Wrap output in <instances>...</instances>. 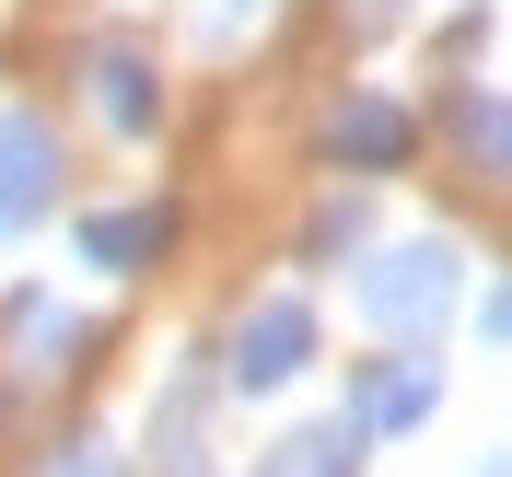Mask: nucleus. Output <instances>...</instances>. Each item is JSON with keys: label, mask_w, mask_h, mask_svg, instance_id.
Instances as JSON below:
<instances>
[{"label": "nucleus", "mask_w": 512, "mask_h": 477, "mask_svg": "<svg viewBox=\"0 0 512 477\" xmlns=\"http://www.w3.org/2000/svg\"><path fill=\"white\" fill-rule=\"evenodd\" d=\"M454 303V245H396L361 268V315L373 326H431Z\"/></svg>", "instance_id": "obj_1"}, {"label": "nucleus", "mask_w": 512, "mask_h": 477, "mask_svg": "<svg viewBox=\"0 0 512 477\" xmlns=\"http://www.w3.org/2000/svg\"><path fill=\"white\" fill-rule=\"evenodd\" d=\"M303 361H315V303H256L245 326H233V384H245V396H268V384H291L303 373Z\"/></svg>", "instance_id": "obj_2"}, {"label": "nucleus", "mask_w": 512, "mask_h": 477, "mask_svg": "<svg viewBox=\"0 0 512 477\" xmlns=\"http://www.w3.org/2000/svg\"><path fill=\"white\" fill-rule=\"evenodd\" d=\"M47 198H59V140L35 117H0V233H24Z\"/></svg>", "instance_id": "obj_3"}, {"label": "nucleus", "mask_w": 512, "mask_h": 477, "mask_svg": "<svg viewBox=\"0 0 512 477\" xmlns=\"http://www.w3.org/2000/svg\"><path fill=\"white\" fill-rule=\"evenodd\" d=\"M408 152V117H396V105H338V117H326V163H396Z\"/></svg>", "instance_id": "obj_4"}, {"label": "nucleus", "mask_w": 512, "mask_h": 477, "mask_svg": "<svg viewBox=\"0 0 512 477\" xmlns=\"http://www.w3.org/2000/svg\"><path fill=\"white\" fill-rule=\"evenodd\" d=\"M408 419H431V361H384V373H361V431H408Z\"/></svg>", "instance_id": "obj_5"}, {"label": "nucleus", "mask_w": 512, "mask_h": 477, "mask_svg": "<svg viewBox=\"0 0 512 477\" xmlns=\"http://www.w3.org/2000/svg\"><path fill=\"white\" fill-rule=\"evenodd\" d=\"M82 256L94 268H152L163 256V210H94L82 222Z\"/></svg>", "instance_id": "obj_6"}, {"label": "nucleus", "mask_w": 512, "mask_h": 477, "mask_svg": "<svg viewBox=\"0 0 512 477\" xmlns=\"http://www.w3.org/2000/svg\"><path fill=\"white\" fill-rule=\"evenodd\" d=\"M454 140H466L489 175H512V105L501 94H454Z\"/></svg>", "instance_id": "obj_7"}, {"label": "nucleus", "mask_w": 512, "mask_h": 477, "mask_svg": "<svg viewBox=\"0 0 512 477\" xmlns=\"http://www.w3.org/2000/svg\"><path fill=\"white\" fill-rule=\"evenodd\" d=\"M350 466H361V431H291L268 454V477H350Z\"/></svg>", "instance_id": "obj_8"}, {"label": "nucleus", "mask_w": 512, "mask_h": 477, "mask_svg": "<svg viewBox=\"0 0 512 477\" xmlns=\"http://www.w3.org/2000/svg\"><path fill=\"white\" fill-rule=\"evenodd\" d=\"M94 82H105V117H117V128H152V117H163V105H152V70H140V59H94Z\"/></svg>", "instance_id": "obj_9"}, {"label": "nucleus", "mask_w": 512, "mask_h": 477, "mask_svg": "<svg viewBox=\"0 0 512 477\" xmlns=\"http://www.w3.org/2000/svg\"><path fill=\"white\" fill-rule=\"evenodd\" d=\"M47 477H117V454H105V443H70V454H59Z\"/></svg>", "instance_id": "obj_10"}, {"label": "nucleus", "mask_w": 512, "mask_h": 477, "mask_svg": "<svg viewBox=\"0 0 512 477\" xmlns=\"http://www.w3.org/2000/svg\"><path fill=\"white\" fill-rule=\"evenodd\" d=\"M489 338H512V280H501V291H489Z\"/></svg>", "instance_id": "obj_11"}, {"label": "nucleus", "mask_w": 512, "mask_h": 477, "mask_svg": "<svg viewBox=\"0 0 512 477\" xmlns=\"http://www.w3.org/2000/svg\"><path fill=\"white\" fill-rule=\"evenodd\" d=\"M245 12H256V0H210V24H245Z\"/></svg>", "instance_id": "obj_12"}, {"label": "nucleus", "mask_w": 512, "mask_h": 477, "mask_svg": "<svg viewBox=\"0 0 512 477\" xmlns=\"http://www.w3.org/2000/svg\"><path fill=\"white\" fill-rule=\"evenodd\" d=\"M489 477H512V454H501V466H489Z\"/></svg>", "instance_id": "obj_13"}]
</instances>
